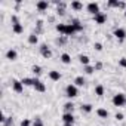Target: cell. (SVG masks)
Returning <instances> with one entry per match:
<instances>
[{
	"label": "cell",
	"instance_id": "cell-7",
	"mask_svg": "<svg viewBox=\"0 0 126 126\" xmlns=\"http://www.w3.org/2000/svg\"><path fill=\"white\" fill-rule=\"evenodd\" d=\"M114 36L122 42V40L126 37V30H125V28H116V30H114Z\"/></svg>",
	"mask_w": 126,
	"mask_h": 126
},
{
	"label": "cell",
	"instance_id": "cell-29",
	"mask_svg": "<svg viewBox=\"0 0 126 126\" xmlns=\"http://www.w3.org/2000/svg\"><path fill=\"white\" fill-rule=\"evenodd\" d=\"M31 70H33V73H34V74H40V73H42V68H40L39 65H33V68H31Z\"/></svg>",
	"mask_w": 126,
	"mask_h": 126
},
{
	"label": "cell",
	"instance_id": "cell-2",
	"mask_svg": "<svg viewBox=\"0 0 126 126\" xmlns=\"http://www.w3.org/2000/svg\"><path fill=\"white\" fill-rule=\"evenodd\" d=\"M65 94H67L68 98H74V96L79 95V89H77L76 85H68V86L65 88Z\"/></svg>",
	"mask_w": 126,
	"mask_h": 126
},
{
	"label": "cell",
	"instance_id": "cell-37",
	"mask_svg": "<svg viewBox=\"0 0 126 126\" xmlns=\"http://www.w3.org/2000/svg\"><path fill=\"white\" fill-rule=\"evenodd\" d=\"M102 68V64H101V62H98V64L95 65V70H101Z\"/></svg>",
	"mask_w": 126,
	"mask_h": 126
},
{
	"label": "cell",
	"instance_id": "cell-25",
	"mask_svg": "<svg viewBox=\"0 0 126 126\" xmlns=\"http://www.w3.org/2000/svg\"><path fill=\"white\" fill-rule=\"evenodd\" d=\"M73 25H74L76 31H82V30H83V25H82V24H80L77 19H74V21H73Z\"/></svg>",
	"mask_w": 126,
	"mask_h": 126
},
{
	"label": "cell",
	"instance_id": "cell-27",
	"mask_svg": "<svg viewBox=\"0 0 126 126\" xmlns=\"http://www.w3.org/2000/svg\"><path fill=\"white\" fill-rule=\"evenodd\" d=\"M56 31H59V33L64 34L65 33V24H56Z\"/></svg>",
	"mask_w": 126,
	"mask_h": 126
},
{
	"label": "cell",
	"instance_id": "cell-11",
	"mask_svg": "<svg viewBox=\"0 0 126 126\" xmlns=\"http://www.w3.org/2000/svg\"><path fill=\"white\" fill-rule=\"evenodd\" d=\"M49 77H50V80L58 82V80L61 79V73H59V71H56V70H52V71H49Z\"/></svg>",
	"mask_w": 126,
	"mask_h": 126
},
{
	"label": "cell",
	"instance_id": "cell-31",
	"mask_svg": "<svg viewBox=\"0 0 126 126\" xmlns=\"http://www.w3.org/2000/svg\"><path fill=\"white\" fill-rule=\"evenodd\" d=\"M12 123H14L12 117H6V120H5V123H3V125H5V126H11Z\"/></svg>",
	"mask_w": 126,
	"mask_h": 126
},
{
	"label": "cell",
	"instance_id": "cell-12",
	"mask_svg": "<svg viewBox=\"0 0 126 126\" xmlns=\"http://www.w3.org/2000/svg\"><path fill=\"white\" fill-rule=\"evenodd\" d=\"M47 6H49V3L47 2H45V0H40V2H37V5H36V8H37V11H46L47 9Z\"/></svg>",
	"mask_w": 126,
	"mask_h": 126
},
{
	"label": "cell",
	"instance_id": "cell-32",
	"mask_svg": "<svg viewBox=\"0 0 126 126\" xmlns=\"http://www.w3.org/2000/svg\"><path fill=\"white\" fill-rule=\"evenodd\" d=\"M119 64H120V67L126 68V58H120V59H119Z\"/></svg>",
	"mask_w": 126,
	"mask_h": 126
},
{
	"label": "cell",
	"instance_id": "cell-23",
	"mask_svg": "<svg viewBox=\"0 0 126 126\" xmlns=\"http://www.w3.org/2000/svg\"><path fill=\"white\" fill-rule=\"evenodd\" d=\"M120 3H122V2H117V0H108L107 5H108L110 8H120Z\"/></svg>",
	"mask_w": 126,
	"mask_h": 126
},
{
	"label": "cell",
	"instance_id": "cell-22",
	"mask_svg": "<svg viewBox=\"0 0 126 126\" xmlns=\"http://www.w3.org/2000/svg\"><path fill=\"white\" fill-rule=\"evenodd\" d=\"M95 95H98V96H102L104 95V86L102 85L95 86Z\"/></svg>",
	"mask_w": 126,
	"mask_h": 126
},
{
	"label": "cell",
	"instance_id": "cell-1",
	"mask_svg": "<svg viewBox=\"0 0 126 126\" xmlns=\"http://www.w3.org/2000/svg\"><path fill=\"white\" fill-rule=\"evenodd\" d=\"M113 104H114L116 107L125 105V104H126V96H125V94H117V95H114V96H113Z\"/></svg>",
	"mask_w": 126,
	"mask_h": 126
},
{
	"label": "cell",
	"instance_id": "cell-38",
	"mask_svg": "<svg viewBox=\"0 0 126 126\" xmlns=\"http://www.w3.org/2000/svg\"><path fill=\"white\" fill-rule=\"evenodd\" d=\"M64 126H73V125H64Z\"/></svg>",
	"mask_w": 126,
	"mask_h": 126
},
{
	"label": "cell",
	"instance_id": "cell-28",
	"mask_svg": "<svg viewBox=\"0 0 126 126\" xmlns=\"http://www.w3.org/2000/svg\"><path fill=\"white\" fill-rule=\"evenodd\" d=\"M94 71H95V67H91V65H86L85 67V73L86 74H92Z\"/></svg>",
	"mask_w": 126,
	"mask_h": 126
},
{
	"label": "cell",
	"instance_id": "cell-5",
	"mask_svg": "<svg viewBox=\"0 0 126 126\" xmlns=\"http://www.w3.org/2000/svg\"><path fill=\"white\" fill-rule=\"evenodd\" d=\"M33 88H34L37 92H45V91H46L45 83H43L42 80H39V79H34V85H33Z\"/></svg>",
	"mask_w": 126,
	"mask_h": 126
},
{
	"label": "cell",
	"instance_id": "cell-24",
	"mask_svg": "<svg viewBox=\"0 0 126 126\" xmlns=\"http://www.w3.org/2000/svg\"><path fill=\"white\" fill-rule=\"evenodd\" d=\"M73 108H74V104H73V102H67V104L64 105L65 113H71V111H73Z\"/></svg>",
	"mask_w": 126,
	"mask_h": 126
},
{
	"label": "cell",
	"instance_id": "cell-30",
	"mask_svg": "<svg viewBox=\"0 0 126 126\" xmlns=\"http://www.w3.org/2000/svg\"><path fill=\"white\" fill-rule=\"evenodd\" d=\"M33 126H43V122H42V119H34V122H33Z\"/></svg>",
	"mask_w": 126,
	"mask_h": 126
},
{
	"label": "cell",
	"instance_id": "cell-16",
	"mask_svg": "<svg viewBox=\"0 0 126 126\" xmlns=\"http://www.w3.org/2000/svg\"><path fill=\"white\" fill-rule=\"evenodd\" d=\"M85 83H86V80H85L83 76H77V77L74 79V85H76V86H83Z\"/></svg>",
	"mask_w": 126,
	"mask_h": 126
},
{
	"label": "cell",
	"instance_id": "cell-21",
	"mask_svg": "<svg viewBox=\"0 0 126 126\" xmlns=\"http://www.w3.org/2000/svg\"><path fill=\"white\" fill-rule=\"evenodd\" d=\"M21 82H22L24 86H33V85H34V79H30V77H25V79H22Z\"/></svg>",
	"mask_w": 126,
	"mask_h": 126
},
{
	"label": "cell",
	"instance_id": "cell-13",
	"mask_svg": "<svg viewBox=\"0 0 126 126\" xmlns=\"http://www.w3.org/2000/svg\"><path fill=\"white\" fill-rule=\"evenodd\" d=\"M12 31L15 33V34H21L22 31H24V27H22V24H12Z\"/></svg>",
	"mask_w": 126,
	"mask_h": 126
},
{
	"label": "cell",
	"instance_id": "cell-35",
	"mask_svg": "<svg viewBox=\"0 0 126 126\" xmlns=\"http://www.w3.org/2000/svg\"><path fill=\"white\" fill-rule=\"evenodd\" d=\"M94 47H95L96 50H102V45H101V43H95V45H94Z\"/></svg>",
	"mask_w": 126,
	"mask_h": 126
},
{
	"label": "cell",
	"instance_id": "cell-19",
	"mask_svg": "<svg viewBox=\"0 0 126 126\" xmlns=\"http://www.w3.org/2000/svg\"><path fill=\"white\" fill-rule=\"evenodd\" d=\"M61 61L64 62V64H70V62H71V56L68 53H62L61 55Z\"/></svg>",
	"mask_w": 126,
	"mask_h": 126
},
{
	"label": "cell",
	"instance_id": "cell-6",
	"mask_svg": "<svg viewBox=\"0 0 126 126\" xmlns=\"http://www.w3.org/2000/svg\"><path fill=\"white\" fill-rule=\"evenodd\" d=\"M94 19H95L96 24H104V22L107 21V15L102 14V12H99V14H96V15L94 16Z\"/></svg>",
	"mask_w": 126,
	"mask_h": 126
},
{
	"label": "cell",
	"instance_id": "cell-20",
	"mask_svg": "<svg viewBox=\"0 0 126 126\" xmlns=\"http://www.w3.org/2000/svg\"><path fill=\"white\" fill-rule=\"evenodd\" d=\"M71 9L80 11V9H83V3H80V2H71Z\"/></svg>",
	"mask_w": 126,
	"mask_h": 126
},
{
	"label": "cell",
	"instance_id": "cell-36",
	"mask_svg": "<svg viewBox=\"0 0 126 126\" xmlns=\"http://www.w3.org/2000/svg\"><path fill=\"white\" fill-rule=\"evenodd\" d=\"M11 19H12V22H14V24H18V18H16L15 15H12V18H11Z\"/></svg>",
	"mask_w": 126,
	"mask_h": 126
},
{
	"label": "cell",
	"instance_id": "cell-15",
	"mask_svg": "<svg viewBox=\"0 0 126 126\" xmlns=\"http://www.w3.org/2000/svg\"><path fill=\"white\" fill-rule=\"evenodd\" d=\"M96 114H98V117H101V119H107V117H108V111H107L105 108H98V110H96Z\"/></svg>",
	"mask_w": 126,
	"mask_h": 126
},
{
	"label": "cell",
	"instance_id": "cell-34",
	"mask_svg": "<svg viewBox=\"0 0 126 126\" xmlns=\"http://www.w3.org/2000/svg\"><path fill=\"white\" fill-rule=\"evenodd\" d=\"M114 117H116L117 120H123V117H125V116H123V113H116V116H114Z\"/></svg>",
	"mask_w": 126,
	"mask_h": 126
},
{
	"label": "cell",
	"instance_id": "cell-9",
	"mask_svg": "<svg viewBox=\"0 0 126 126\" xmlns=\"http://www.w3.org/2000/svg\"><path fill=\"white\" fill-rule=\"evenodd\" d=\"M62 120H64L65 125H73L74 123V116L71 113H65L64 116H62Z\"/></svg>",
	"mask_w": 126,
	"mask_h": 126
},
{
	"label": "cell",
	"instance_id": "cell-18",
	"mask_svg": "<svg viewBox=\"0 0 126 126\" xmlns=\"http://www.w3.org/2000/svg\"><path fill=\"white\" fill-rule=\"evenodd\" d=\"M79 61L82 62L85 67L89 65V56H88V55H80V56H79Z\"/></svg>",
	"mask_w": 126,
	"mask_h": 126
},
{
	"label": "cell",
	"instance_id": "cell-17",
	"mask_svg": "<svg viewBox=\"0 0 126 126\" xmlns=\"http://www.w3.org/2000/svg\"><path fill=\"white\" fill-rule=\"evenodd\" d=\"M37 42H39L37 34H30V36H28V43H30V45H37Z\"/></svg>",
	"mask_w": 126,
	"mask_h": 126
},
{
	"label": "cell",
	"instance_id": "cell-39",
	"mask_svg": "<svg viewBox=\"0 0 126 126\" xmlns=\"http://www.w3.org/2000/svg\"><path fill=\"white\" fill-rule=\"evenodd\" d=\"M125 16H126V11H125Z\"/></svg>",
	"mask_w": 126,
	"mask_h": 126
},
{
	"label": "cell",
	"instance_id": "cell-8",
	"mask_svg": "<svg viewBox=\"0 0 126 126\" xmlns=\"http://www.w3.org/2000/svg\"><path fill=\"white\" fill-rule=\"evenodd\" d=\"M40 53H42L43 58H50V56H52V52H50V49H49L46 45H42V47H40Z\"/></svg>",
	"mask_w": 126,
	"mask_h": 126
},
{
	"label": "cell",
	"instance_id": "cell-14",
	"mask_svg": "<svg viewBox=\"0 0 126 126\" xmlns=\"http://www.w3.org/2000/svg\"><path fill=\"white\" fill-rule=\"evenodd\" d=\"M16 56H18V53H16V50H15V49H9V50L6 52V58H8V59H11V61H15V59H16Z\"/></svg>",
	"mask_w": 126,
	"mask_h": 126
},
{
	"label": "cell",
	"instance_id": "cell-4",
	"mask_svg": "<svg viewBox=\"0 0 126 126\" xmlns=\"http://www.w3.org/2000/svg\"><path fill=\"white\" fill-rule=\"evenodd\" d=\"M12 89L16 92V94H22L24 92V85L21 80H12Z\"/></svg>",
	"mask_w": 126,
	"mask_h": 126
},
{
	"label": "cell",
	"instance_id": "cell-3",
	"mask_svg": "<svg viewBox=\"0 0 126 126\" xmlns=\"http://www.w3.org/2000/svg\"><path fill=\"white\" fill-rule=\"evenodd\" d=\"M86 9H88V12H89V14H92L94 16H95L96 14H99V5H98L96 2H91V3H88Z\"/></svg>",
	"mask_w": 126,
	"mask_h": 126
},
{
	"label": "cell",
	"instance_id": "cell-10",
	"mask_svg": "<svg viewBox=\"0 0 126 126\" xmlns=\"http://www.w3.org/2000/svg\"><path fill=\"white\" fill-rule=\"evenodd\" d=\"M74 33H77L76 28H74V25L73 24H65V33H64V36H73Z\"/></svg>",
	"mask_w": 126,
	"mask_h": 126
},
{
	"label": "cell",
	"instance_id": "cell-26",
	"mask_svg": "<svg viewBox=\"0 0 126 126\" xmlns=\"http://www.w3.org/2000/svg\"><path fill=\"white\" fill-rule=\"evenodd\" d=\"M82 111L91 113V111H92V104H83V105H82Z\"/></svg>",
	"mask_w": 126,
	"mask_h": 126
},
{
	"label": "cell",
	"instance_id": "cell-33",
	"mask_svg": "<svg viewBox=\"0 0 126 126\" xmlns=\"http://www.w3.org/2000/svg\"><path fill=\"white\" fill-rule=\"evenodd\" d=\"M31 125V122L28 120V119H24L22 122H21V126H30Z\"/></svg>",
	"mask_w": 126,
	"mask_h": 126
}]
</instances>
